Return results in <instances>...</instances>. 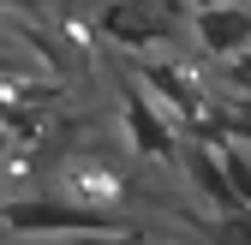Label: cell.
Returning a JSON list of instances; mask_svg holds the SVG:
<instances>
[{
    "label": "cell",
    "instance_id": "6da1fadb",
    "mask_svg": "<svg viewBox=\"0 0 251 245\" xmlns=\"http://www.w3.org/2000/svg\"><path fill=\"white\" fill-rule=\"evenodd\" d=\"M102 30L120 48H150L162 36H185V18H179V0H108Z\"/></svg>",
    "mask_w": 251,
    "mask_h": 245
},
{
    "label": "cell",
    "instance_id": "7a4b0ae2",
    "mask_svg": "<svg viewBox=\"0 0 251 245\" xmlns=\"http://www.w3.org/2000/svg\"><path fill=\"white\" fill-rule=\"evenodd\" d=\"M185 36H192L198 54H209L215 66L251 42V0H209V6H192L185 18Z\"/></svg>",
    "mask_w": 251,
    "mask_h": 245
},
{
    "label": "cell",
    "instance_id": "3957f363",
    "mask_svg": "<svg viewBox=\"0 0 251 245\" xmlns=\"http://www.w3.org/2000/svg\"><path fill=\"white\" fill-rule=\"evenodd\" d=\"M54 186H60V197H72V203H84V209H102V216H114V203H120V192H126V179L114 173V162L72 156L66 168L54 173Z\"/></svg>",
    "mask_w": 251,
    "mask_h": 245
},
{
    "label": "cell",
    "instance_id": "277c9868",
    "mask_svg": "<svg viewBox=\"0 0 251 245\" xmlns=\"http://www.w3.org/2000/svg\"><path fill=\"white\" fill-rule=\"evenodd\" d=\"M179 168H185V179H192V192L215 209V221L233 216V209H245L239 192H233V179H227V168L209 156V144H185V149H179Z\"/></svg>",
    "mask_w": 251,
    "mask_h": 245
},
{
    "label": "cell",
    "instance_id": "5b68a950",
    "mask_svg": "<svg viewBox=\"0 0 251 245\" xmlns=\"http://www.w3.org/2000/svg\"><path fill=\"white\" fill-rule=\"evenodd\" d=\"M120 126H126V144H132L138 156H174V126L162 120V108L150 102V90H126Z\"/></svg>",
    "mask_w": 251,
    "mask_h": 245
},
{
    "label": "cell",
    "instance_id": "8992f818",
    "mask_svg": "<svg viewBox=\"0 0 251 245\" xmlns=\"http://www.w3.org/2000/svg\"><path fill=\"white\" fill-rule=\"evenodd\" d=\"M215 132H222L227 144H251V90L215 96Z\"/></svg>",
    "mask_w": 251,
    "mask_h": 245
},
{
    "label": "cell",
    "instance_id": "52a82bcc",
    "mask_svg": "<svg viewBox=\"0 0 251 245\" xmlns=\"http://www.w3.org/2000/svg\"><path fill=\"white\" fill-rule=\"evenodd\" d=\"M222 84H227V90H251V42L222 60Z\"/></svg>",
    "mask_w": 251,
    "mask_h": 245
},
{
    "label": "cell",
    "instance_id": "ba28073f",
    "mask_svg": "<svg viewBox=\"0 0 251 245\" xmlns=\"http://www.w3.org/2000/svg\"><path fill=\"white\" fill-rule=\"evenodd\" d=\"M6 66H18V54H12V48H0V72H6Z\"/></svg>",
    "mask_w": 251,
    "mask_h": 245
},
{
    "label": "cell",
    "instance_id": "9c48e42d",
    "mask_svg": "<svg viewBox=\"0 0 251 245\" xmlns=\"http://www.w3.org/2000/svg\"><path fill=\"white\" fill-rule=\"evenodd\" d=\"M0 6H36V0H0Z\"/></svg>",
    "mask_w": 251,
    "mask_h": 245
}]
</instances>
